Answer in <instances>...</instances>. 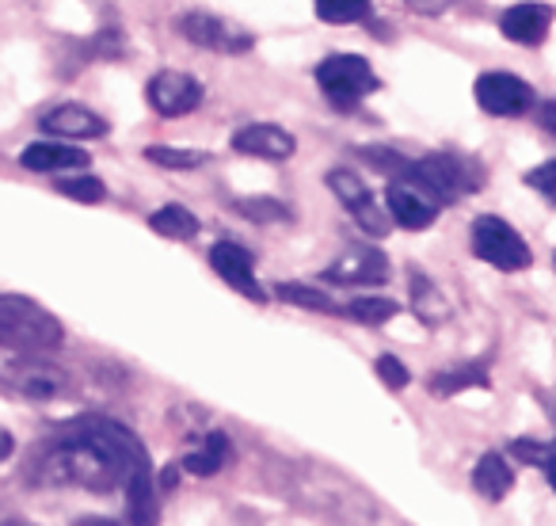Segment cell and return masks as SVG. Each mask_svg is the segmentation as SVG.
I'll use <instances>...</instances> for the list:
<instances>
[{"label":"cell","mask_w":556,"mask_h":526,"mask_svg":"<svg viewBox=\"0 0 556 526\" xmlns=\"http://www.w3.org/2000/svg\"><path fill=\"white\" fill-rule=\"evenodd\" d=\"M146 447L138 435L115 419H80L58 439L35 465L42 485H77L88 492H111L126 480L134 465L146 462Z\"/></svg>","instance_id":"cell-1"},{"label":"cell","mask_w":556,"mask_h":526,"mask_svg":"<svg viewBox=\"0 0 556 526\" xmlns=\"http://www.w3.org/2000/svg\"><path fill=\"white\" fill-rule=\"evenodd\" d=\"M65 340V328L47 305L24 295H0V348L16 355H47Z\"/></svg>","instance_id":"cell-2"},{"label":"cell","mask_w":556,"mask_h":526,"mask_svg":"<svg viewBox=\"0 0 556 526\" xmlns=\"http://www.w3.org/2000/svg\"><path fill=\"white\" fill-rule=\"evenodd\" d=\"M412 187L427 195L431 202L439 206H450L457 202L465 191H477L480 187V168L469 161V156H457V153H427L419 161H408L404 176Z\"/></svg>","instance_id":"cell-3"},{"label":"cell","mask_w":556,"mask_h":526,"mask_svg":"<svg viewBox=\"0 0 556 526\" xmlns=\"http://www.w3.org/2000/svg\"><path fill=\"white\" fill-rule=\"evenodd\" d=\"M317 85H320V92L328 96L332 108L351 111L378 88V73L358 54H332L317 65Z\"/></svg>","instance_id":"cell-4"},{"label":"cell","mask_w":556,"mask_h":526,"mask_svg":"<svg viewBox=\"0 0 556 526\" xmlns=\"http://www.w3.org/2000/svg\"><path fill=\"white\" fill-rule=\"evenodd\" d=\"M472 252H477V260L492 263L500 272H526L533 263L530 245L518 237L515 225H507L495 214H484L472 222Z\"/></svg>","instance_id":"cell-5"},{"label":"cell","mask_w":556,"mask_h":526,"mask_svg":"<svg viewBox=\"0 0 556 526\" xmlns=\"http://www.w3.org/2000/svg\"><path fill=\"white\" fill-rule=\"evenodd\" d=\"M328 187H332L336 199L351 210V217L358 222V229L370 233V237H389L393 222H389L386 206L374 199L370 184H363V179H358L351 168H332V172H328Z\"/></svg>","instance_id":"cell-6"},{"label":"cell","mask_w":556,"mask_h":526,"mask_svg":"<svg viewBox=\"0 0 556 526\" xmlns=\"http://www.w3.org/2000/svg\"><path fill=\"white\" fill-rule=\"evenodd\" d=\"M179 35L194 47H206L214 54H248L252 50V32L229 24L222 16H210V12H191V16L179 20Z\"/></svg>","instance_id":"cell-7"},{"label":"cell","mask_w":556,"mask_h":526,"mask_svg":"<svg viewBox=\"0 0 556 526\" xmlns=\"http://www.w3.org/2000/svg\"><path fill=\"white\" fill-rule=\"evenodd\" d=\"M472 92H477V103L488 115L500 118H518L533 108V88L515 73H484Z\"/></svg>","instance_id":"cell-8"},{"label":"cell","mask_w":556,"mask_h":526,"mask_svg":"<svg viewBox=\"0 0 556 526\" xmlns=\"http://www.w3.org/2000/svg\"><path fill=\"white\" fill-rule=\"evenodd\" d=\"M389 279V260L381 248L355 245L325 267V283H343V287H381Z\"/></svg>","instance_id":"cell-9"},{"label":"cell","mask_w":556,"mask_h":526,"mask_svg":"<svg viewBox=\"0 0 556 526\" xmlns=\"http://www.w3.org/2000/svg\"><path fill=\"white\" fill-rule=\"evenodd\" d=\"M146 100L156 115L164 118H176V115H191L194 108L202 103V85L191 77V73H156L146 88Z\"/></svg>","instance_id":"cell-10"},{"label":"cell","mask_w":556,"mask_h":526,"mask_svg":"<svg viewBox=\"0 0 556 526\" xmlns=\"http://www.w3.org/2000/svg\"><path fill=\"white\" fill-rule=\"evenodd\" d=\"M210 267H214L217 275H222L225 283H229L237 295L252 298L255 305L267 302V295H263L260 279H255V267H252V255H248V248H240L237 240H217L214 248H210Z\"/></svg>","instance_id":"cell-11"},{"label":"cell","mask_w":556,"mask_h":526,"mask_svg":"<svg viewBox=\"0 0 556 526\" xmlns=\"http://www.w3.org/2000/svg\"><path fill=\"white\" fill-rule=\"evenodd\" d=\"M386 214L389 222L404 225V229H427L439 217V202H431L419 187H412L408 179L396 176L386 191Z\"/></svg>","instance_id":"cell-12"},{"label":"cell","mask_w":556,"mask_h":526,"mask_svg":"<svg viewBox=\"0 0 556 526\" xmlns=\"http://www.w3.org/2000/svg\"><path fill=\"white\" fill-rule=\"evenodd\" d=\"M232 149L244 156H260V161H290L298 141H294V134L275 123H252L232 134Z\"/></svg>","instance_id":"cell-13"},{"label":"cell","mask_w":556,"mask_h":526,"mask_svg":"<svg viewBox=\"0 0 556 526\" xmlns=\"http://www.w3.org/2000/svg\"><path fill=\"white\" fill-rule=\"evenodd\" d=\"M548 27H553V4H541V0H526V4H515V9L503 12L500 32L507 35L518 47H538L545 42Z\"/></svg>","instance_id":"cell-14"},{"label":"cell","mask_w":556,"mask_h":526,"mask_svg":"<svg viewBox=\"0 0 556 526\" xmlns=\"http://www.w3.org/2000/svg\"><path fill=\"white\" fill-rule=\"evenodd\" d=\"M123 488H126V518H130V526H161V500H156L149 458L126 473Z\"/></svg>","instance_id":"cell-15"},{"label":"cell","mask_w":556,"mask_h":526,"mask_svg":"<svg viewBox=\"0 0 556 526\" xmlns=\"http://www.w3.org/2000/svg\"><path fill=\"white\" fill-rule=\"evenodd\" d=\"M42 130L54 134L62 141H92L108 134V123H103L96 111L80 108V103H62V108L47 111L42 115Z\"/></svg>","instance_id":"cell-16"},{"label":"cell","mask_w":556,"mask_h":526,"mask_svg":"<svg viewBox=\"0 0 556 526\" xmlns=\"http://www.w3.org/2000/svg\"><path fill=\"white\" fill-rule=\"evenodd\" d=\"M4 378H9V386L16 389V393L31 397V401H54V397L65 393V386H70V378H65L58 366L39 363V359L16 363Z\"/></svg>","instance_id":"cell-17"},{"label":"cell","mask_w":556,"mask_h":526,"mask_svg":"<svg viewBox=\"0 0 556 526\" xmlns=\"http://www.w3.org/2000/svg\"><path fill=\"white\" fill-rule=\"evenodd\" d=\"M20 164L31 172H73V168H85L88 153H80L70 141H31L20 153Z\"/></svg>","instance_id":"cell-18"},{"label":"cell","mask_w":556,"mask_h":526,"mask_svg":"<svg viewBox=\"0 0 556 526\" xmlns=\"http://www.w3.org/2000/svg\"><path fill=\"white\" fill-rule=\"evenodd\" d=\"M229 458H232L229 435L214 431L202 439V447H194L191 454L184 458V473H191V477H214V473H222L225 465H229Z\"/></svg>","instance_id":"cell-19"},{"label":"cell","mask_w":556,"mask_h":526,"mask_svg":"<svg viewBox=\"0 0 556 526\" xmlns=\"http://www.w3.org/2000/svg\"><path fill=\"white\" fill-rule=\"evenodd\" d=\"M472 488H477L480 496H488V500H503V496L515 488V469L507 465V458L503 454H484L477 462V469H472Z\"/></svg>","instance_id":"cell-20"},{"label":"cell","mask_w":556,"mask_h":526,"mask_svg":"<svg viewBox=\"0 0 556 526\" xmlns=\"http://www.w3.org/2000/svg\"><path fill=\"white\" fill-rule=\"evenodd\" d=\"M149 229L168 240H191L199 233V217L187 206H161L156 214H149Z\"/></svg>","instance_id":"cell-21"},{"label":"cell","mask_w":556,"mask_h":526,"mask_svg":"<svg viewBox=\"0 0 556 526\" xmlns=\"http://www.w3.org/2000/svg\"><path fill=\"white\" fill-rule=\"evenodd\" d=\"M275 295L282 298V302H290V305H302V310H317V313H343L340 305H336L332 298L325 295V290L305 287V283H278Z\"/></svg>","instance_id":"cell-22"},{"label":"cell","mask_w":556,"mask_h":526,"mask_svg":"<svg viewBox=\"0 0 556 526\" xmlns=\"http://www.w3.org/2000/svg\"><path fill=\"white\" fill-rule=\"evenodd\" d=\"M146 156L161 168H176V172H187V168H202L210 161V153L202 149H176V146H149Z\"/></svg>","instance_id":"cell-23"},{"label":"cell","mask_w":556,"mask_h":526,"mask_svg":"<svg viewBox=\"0 0 556 526\" xmlns=\"http://www.w3.org/2000/svg\"><path fill=\"white\" fill-rule=\"evenodd\" d=\"M396 313H401V305L393 298H355V302H348V317L363 321V325H386Z\"/></svg>","instance_id":"cell-24"},{"label":"cell","mask_w":556,"mask_h":526,"mask_svg":"<svg viewBox=\"0 0 556 526\" xmlns=\"http://www.w3.org/2000/svg\"><path fill=\"white\" fill-rule=\"evenodd\" d=\"M370 12V0H317V16L325 24H358Z\"/></svg>","instance_id":"cell-25"},{"label":"cell","mask_w":556,"mask_h":526,"mask_svg":"<svg viewBox=\"0 0 556 526\" xmlns=\"http://www.w3.org/2000/svg\"><path fill=\"white\" fill-rule=\"evenodd\" d=\"M232 210H237L240 217H248V222H287L290 210L282 206L278 199H237L232 202Z\"/></svg>","instance_id":"cell-26"},{"label":"cell","mask_w":556,"mask_h":526,"mask_svg":"<svg viewBox=\"0 0 556 526\" xmlns=\"http://www.w3.org/2000/svg\"><path fill=\"white\" fill-rule=\"evenodd\" d=\"M469 386H488V374L480 366H469V371H446L439 378H431V393H457V389H469Z\"/></svg>","instance_id":"cell-27"},{"label":"cell","mask_w":556,"mask_h":526,"mask_svg":"<svg viewBox=\"0 0 556 526\" xmlns=\"http://www.w3.org/2000/svg\"><path fill=\"white\" fill-rule=\"evenodd\" d=\"M58 195L77 199V202H100L103 195H108V187H103V179H96V176H65L62 184H58Z\"/></svg>","instance_id":"cell-28"},{"label":"cell","mask_w":556,"mask_h":526,"mask_svg":"<svg viewBox=\"0 0 556 526\" xmlns=\"http://www.w3.org/2000/svg\"><path fill=\"white\" fill-rule=\"evenodd\" d=\"M412 295H416V310H419V317H424L427 325H434V321L446 317V305H442L439 290H434L431 283L419 279V275H416V287H412Z\"/></svg>","instance_id":"cell-29"},{"label":"cell","mask_w":556,"mask_h":526,"mask_svg":"<svg viewBox=\"0 0 556 526\" xmlns=\"http://www.w3.org/2000/svg\"><path fill=\"white\" fill-rule=\"evenodd\" d=\"M510 450H515V454L522 458V462H533L538 469H545V473L553 469V447H548V442H533V439L522 442V439H518Z\"/></svg>","instance_id":"cell-30"},{"label":"cell","mask_w":556,"mask_h":526,"mask_svg":"<svg viewBox=\"0 0 556 526\" xmlns=\"http://www.w3.org/2000/svg\"><path fill=\"white\" fill-rule=\"evenodd\" d=\"M378 378L386 381L389 389H404L412 381V374H408V366H404L396 355H381L378 359Z\"/></svg>","instance_id":"cell-31"},{"label":"cell","mask_w":556,"mask_h":526,"mask_svg":"<svg viewBox=\"0 0 556 526\" xmlns=\"http://www.w3.org/2000/svg\"><path fill=\"white\" fill-rule=\"evenodd\" d=\"M526 184L538 187L545 199H553V195H556V161H545L541 168H533L530 176H526Z\"/></svg>","instance_id":"cell-32"},{"label":"cell","mask_w":556,"mask_h":526,"mask_svg":"<svg viewBox=\"0 0 556 526\" xmlns=\"http://www.w3.org/2000/svg\"><path fill=\"white\" fill-rule=\"evenodd\" d=\"M12 447H16V442H12V435L4 431V427H0V462H4V458L12 454Z\"/></svg>","instance_id":"cell-33"},{"label":"cell","mask_w":556,"mask_h":526,"mask_svg":"<svg viewBox=\"0 0 556 526\" xmlns=\"http://www.w3.org/2000/svg\"><path fill=\"white\" fill-rule=\"evenodd\" d=\"M77 526H118V523H115V518H96L92 515V518H80Z\"/></svg>","instance_id":"cell-34"},{"label":"cell","mask_w":556,"mask_h":526,"mask_svg":"<svg viewBox=\"0 0 556 526\" xmlns=\"http://www.w3.org/2000/svg\"><path fill=\"white\" fill-rule=\"evenodd\" d=\"M0 526H24V523H0Z\"/></svg>","instance_id":"cell-35"}]
</instances>
